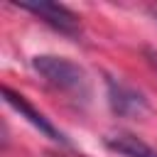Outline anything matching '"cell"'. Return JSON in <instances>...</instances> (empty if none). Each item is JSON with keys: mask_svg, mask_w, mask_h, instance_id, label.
<instances>
[{"mask_svg": "<svg viewBox=\"0 0 157 157\" xmlns=\"http://www.w3.org/2000/svg\"><path fill=\"white\" fill-rule=\"evenodd\" d=\"M105 88H108V103L110 110L120 118H140L147 110V101L140 91H135L132 86L118 81V78H105Z\"/></svg>", "mask_w": 157, "mask_h": 157, "instance_id": "277c9868", "label": "cell"}, {"mask_svg": "<svg viewBox=\"0 0 157 157\" xmlns=\"http://www.w3.org/2000/svg\"><path fill=\"white\" fill-rule=\"evenodd\" d=\"M145 56H147V61H150V66L157 71V49H145Z\"/></svg>", "mask_w": 157, "mask_h": 157, "instance_id": "8992f818", "label": "cell"}, {"mask_svg": "<svg viewBox=\"0 0 157 157\" xmlns=\"http://www.w3.org/2000/svg\"><path fill=\"white\" fill-rule=\"evenodd\" d=\"M32 69L56 91L76 96V98H86L88 96V76L86 71L74 64L66 56H56V54H37L32 56Z\"/></svg>", "mask_w": 157, "mask_h": 157, "instance_id": "6da1fadb", "label": "cell"}, {"mask_svg": "<svg viewBox=\"0 0 157 157\" xmlns=\"http://www.w3.org/2000/svg\"><path fill=\"white\" fill-rule=\"evenodd\" d=\"M155 17H157V12H155Z\"/></svg>", "mask_w": 157, "mask_h": 157, "instance_id": "52a82bcc", "label": "cell"}, {"mask_svg": "<svg viewBox=\"0 0 157 157\" xmlns=\"http://www.w3.org/2000/svg\"><path fill=\"white\" fill-rule=\"evenodd\" d=\"M103 145L120 155V157H157V150L150 147L145 140H140L137 135L132 132H115V135H108L103 140Z\"/></svg>", "mask_w": 157, "mask_h": 157, "instance_id": "5b68a950", "label": "cell"}, {"mask_svg": "<svg viewBox=\"0 0 157 157\" xmlns=\"http://www.w3.org/2000/svg\"><path fill=\"white\" fill-rule=\"evenodd\" d=\"M17 7L25 10V12H32L44 25H49L52 29H56L66 37H78L81 34L78 15L71 12L66 5H59V2H20Z\"/></svg>", "mask_w": 157, "mask_h": 157, "instance_id": "7a4b0ae2", "label": "cell"}, {"mask_svg": "<svg viewBox=\"0 0 157 157\" xmlns=\"http://www.w3.org/2000/svg\"><path fill=\"white\" fill-rule=\"evenodd\" d=\"M2 101L12 108V110H17L20 113V118H25L32 128H37L44 137H49L52 142H59V145H69V140H66V135L56 128V125H52V120L44 115V113H39L22 93H17V91H12L10 86H2Z\"/></svg>", "mask_w": 157, "mask_h": 157, "instance_id": "3957f363", "label": "cell"}]
</instances>
